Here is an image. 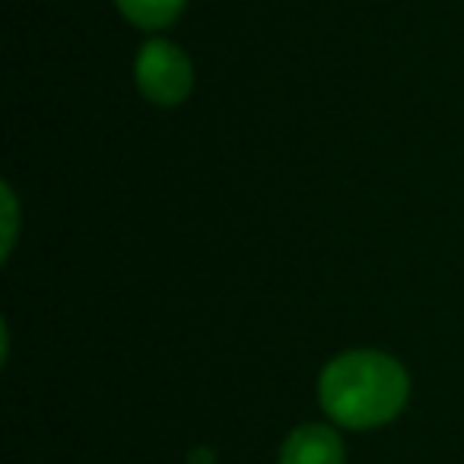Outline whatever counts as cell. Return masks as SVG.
I'll use <instances>...</instances> for the list:
<instances>
[{
	"label": "cell",
	"instance_id": "1",
	"mask_svg": "<svg viewBox=\"0 0 464 464\" xmlns=\"http://www.w3.org/2000/svg\"><path fill=\"white\" fill-rule=\"evenodd\" d=\"M322 407L350 430H372L394 420L407 404L411 382L398 360L379 350H353L322 372Z\"/></svg>",
	"mask_w": 464,
	"mask_h": 464
},
{
	"label": "cell",
	"instance_id": "2",
	"mask_svg": "<svg viewBox=\"0 0 464 464\" xmlns=\"http://www.w3.org/2000/svg\"><path fill=\"white\" fill-rule=\"evenodd\" d=\"M191 64L169 42H150L137 58V83L160 105H179L191 92Z\"/></svg>",
	"mask_w": 464,
	"mask_h": 464
},
{
	"label": "cell",
	"instance_id": "3",
	"mask_svg": "<svg viewBox=\"0 0 464 464\" xmlns=\"http://www.w3.org/2000/svg\"><path fill=\"white\" fill-rule=\"evenodd\" d=\"M280 464H343L341 436L328 426H299L280 451Z\"/></svg>",
	"mask_w": 464,
	"mask_h": 464
},
{
	"label": "cell",
	"instance_id": "4",
	"mask_svg": "<svg viewBox=\"0 0 464 464\" xmlns=\"http://www.w3.org/2000/svg\"><path fill=\"white\" fill-rule=\"evenodd\" d=\"M118 7H121V14L128 16L130 23H137V26L160 29V26H169V23L181 14L185 0H118Z\"/></svg>",
	"mask_w": 464,
	"mask_h": 464
}]
</instances>
